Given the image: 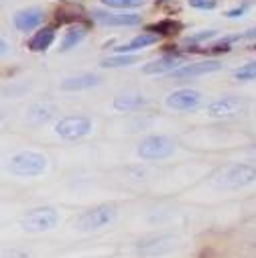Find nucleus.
Here are the masks:
<instances>
[{
  "instance_id": "nucleus-1",
  "label": "nucleus",
  "mask_w": 256,
  "mask_h": 258,
  "mask_svg": "<svg viewBox=\"0 0 256 258\" xmlns=\"http://www.w3.org/2000/svg\"><path fill=\"white\" fill-rule=\"evenodd\" d=\"M47 157L37 151H21L9 161V171L15 177H39L47 171Z\"/></svg>"
},
{
  "instance_id": "nucleus-14",
  "label": "nucleus",
  "mask_w": 256,
  "mask_h": 258,
  "mask_svg": "<svg viewBox=\"0 0 256 258\" xmlns=\"http://www.w3.org/2000/svg\"><path fill=\"white\" fill-rule=\"evenodd\" d=\"M157 41H159V35H155V33H141V35H137L135 39H131L128 43H124L120 47H114V51L118 55H131L135 51H143V49L155 45Z\"/></svg>"
},
{
  "instance_id": "nucleus-27",
  "label": "nucleus",
  "mask_w": 256,
  "mask_h": 258,
  "mask_svg": "<svg viewBox=\"0 0 256 258\" xmlns=\"http://www.w3.org/2000/svg\"><path fill=\"white\" fill-rule=\"evenodd\" d=\"M0 45H3V57H7V53H9V41L3 39V41H0Z\"/></svg>"
},
{
  "instance_id": "nucleus-9",
  "label": "nucleus",
  "mask_w": 256,
  "mask_h": 258,
  "mask_svg": "<svg viewBox=\"0 0 256 258\" xmlns=\"http://www.w3.org/2000/svg\"><path fill=\"white\" fill-rule=\"evenodd\" d=\"M224 181L232 189L246 187V185H250V183L256 181V167L254 165H248V163H236V165H232L226 171Z\"/></svg>"
},
{
  "instance_id": "nucleus-19",
  "label": "nucleus",
  "mask_w": 256,
  "mask_h": 258,
  "mask_svg": "<svg viewBox=\"0 0 256 258\" xmlns=\"http://www.w3.org/2000/svg\"><path fill=\"white\" fill-rule=\"evenodd\" d=\"M139 63V57L135 55H114V57H108V59H102L100 61V68L104 70H118V68H131Z\"/></svg>"
},
{
  "instance_id": "nucleus-15",
  "label": "nucleus",
  "mask_w": 256,
  "mask_h": 258,
  "mask_svg": "<svg viewBox=\"0 0 256 258\" xmlns=\"http://www.w3.org/2000/svg\"><path fill=\"white\" fill-rule=\"evenodd\" d=\"M100 78L96 74H76L70 76L61 82V88L66 92H78V90H88V88H96L100 86Z\"/></svg>"
},
{
  "instance_id": "nucleus-16",
  "label": "nucleus",
  "mask_w": 256,
  "mask_h": 258,
  "mask_svg": "<svg viewBox=\"0 0 256 258\" xmlns=\"http://www.w3.org/2000/svg\"><path fill=\"white\" fill-rule=\"evenodd\" d=\"M57 114V106L51 104V102H37L29 108V122L35 124V126H41V124H47L49 120H53Z\"/></svg>"
},
{
  "instance_id": "nucleus-25",
  "label": "nucleus",
  "mask_w": 256,
  "mask_h": 258,
  "mask_svg": "<svg viewBox=\"0 0 256 258\" xmlns=\"http://www.w3.org/2000/svg\"><path fill=\"white\" fill-rule=\"evenodd\" d=\"M246 11H248V5L244 3V5H240V7H236V9H230V11L226 13V17H228V19H238V17H242Z\"/></svg>"
},
{
  "instance_id": "nucleus-3",
  "label": "nucleus",
  "mask_w": 256,
  "mask_h": 258,
  "mask_svg": "<svg viewBox=\"0 0 256 258\" xmlns=\"http://www.w3.org/2000/svg\"><path fill=\"white\" fill-rule=\"evenodd\" d=\"M59 212L55 208L49 206H41V208H33L29 210L23 218H21V228L33 234H41V232H49L59 224Z\"/></svg>"
},
{
  "instance_id": "nucleus-7",
  "label": "nucleus",
  "mask_w": 256,
  "mask_h": 258,
  "mask_svg": "<svg viewBox=\"0 0 256 258\" xmlns=\"http://www.w3.org/2000/svg\"><path fill=\"white\" fill-rule=\"evenodd\" d=\"M200 104H202V94L198 90H191V88L175 90L165 98V106L169 110H175V112H191Z\"/></svg>"
},
{
  "instance_id": "nucleus-6",
  "label": "nucleus",
  "mask_w": 256,
  "mask_h": 258,
  "mask_svg": "<svg viewBox=\"0 0 256 258\" xmlns=\"http://www.w3.org/2000/svg\"><path fill=\"white\" fill-rule=\"evenodd\" d=\"M92 19L104 27H135L141 23V15L126 13V11H102L92 9Z\"/></svg>"
},
{
  "instance_id": "nucleus-2",
  "label": "nucleus",
  "mask_w": 256,
  "mask_h": 258,
  "mask_svg": "<svg viewBox=\"0 0 256 258\" xmlns=\"http://www.w3.org/2000/svg\"><path fill=\"white\" fill-rule=\"evenodd\" d=\"M116 218H118L116 206L104 204V206H98V208H92V210L80 214L78 220H76V230H78V232H84V234L98 232V230L110 226Z\"/></svg>"
},
{
  "instance_id": "nucleus-5",
  "label": "nucleus",
  "mask_w": 256,
  "mask_h": 258,
  "mask_svg": "<svg viewBox=\"0 0 256 258\" xmlns=\"http://www.w3.org/2000/svg\"><path fill=\"white\" fill-rule=\"evenodd\" d=\"M92 133V120L88 116H66L55 124V135L63 141H78Z\"/></svg>"
},
{
  "instance_id": "nucleus-4",
  "label": "nucleus",
  "mask_w": 256,
  "mask_h": 258,
  "mask_svg": "<svg viewBox=\"0 0 256 258\" xmlns=\"http://www.w3.org/2000/svg\"><path fill=\"white\" fill-rule=\"evenodd\" d=\"M173 153H175V143L169 137H163V135L147 137L137 147V155L143 161H163V159L171 157Z\"/></svg>"
},
{
  "instance_id": "nucleus-11",
  "label": "nucleus",
  "mask_w": 256,
  "mask_h": 258,
  "mask_svg": "<svg viewBox=\"0 0 256 258\" xmlns=\"http://www.w3.org/2000/svg\"><path fill=\"white\" fill-rule=\"evenodd\" d=\"M185 66V57L181 55H163V57H157L153 59L151 63H145L143 66V74L147 76H159V74H173L175 70L183 68Z\"/></svg>"
},
{
  "instance_id": "nucleus-21",
  "label": "nucleus",
  "mask_w": 256,
  "mask_h": 258,
  "mask_svg": "<svg viewBox=\"0 0 256 258\" xmlns=\"http://www.w3.org/2000/svg\"><path fill=\"white\" fill-rule=\"evenodd\" d=\"M102 3L110 9H118V11H128V9H139L145 5V0H102Z\"/></svg>"
},
{
  "instance_id": "nucleus-24",
  "label": "nucleus",
  "mask_w": 256,
  "mask_h": 258,
  "mask_svg": "<svg viewBox=\"0 0 256 258\" xmlns=\"http://www.w3.org/2000/svg\"><path fill=\"white\" fill-rule=\"evenodd\" d=\"M218 35V31L216 29H208V31H202V33H196V35H191V37H187V43H198V41H208V39H212V37H216Z\"/></svg>"
},
{
  "instance_id": "nucleus-17",
  "label": "nucleus",
  "mask_w": 256,
  "mask_h": 258,
  "mask_svg": "<svg viewBox=\"0 0 256 258\" xmlns=\"http://www.w3.org/2000/svg\"><path fill=\"white\" fill-rule=\"evenodd\" d=\"M53 41H55V31L53 29H41L29 39V49L35 53H41V51H47L53 45Z\"/></svg>"
},
{
  "instance_id": "nucleus-12",
  "label": "nucleus",
  "mask_w": 256,
  "mask_h": 258,
  "mask_svg": "<svg viewBox=\"0 0 256 258\" xmlns=\"http://www.w3.org/2000/svg\"><path fill=\"white\" fill-rule=\"evenodd\" d=\"M43 21H45V13L41 9H35V7L23 9V11L15 13V17H13V23H15L17 31H21V33L39 29L43 25Z\"/></svg>"
},
{
  "instance_id": "nucleus-20",
  "label": "nucleus",
  "mask_w": 256,
  "mask_h": 258,
  "mask_svg": "<svg viewBox=\"0 0 256 258\" xmlns=\"http://www.w3.org/2000/svg\"><path fill=\"white\" fill-rule=\"evenodd\" d=\"M181 23L179 21H173V19H163V21H159V23H155V25H149L147 27V33H155V35H175V33H179L181 31Z\"/></svg>"
},
{
  "instance_id": "nucleus-23",
  "label": "nucleus",
  "mask_w": 256,
  "mask_h": 258,
  "mask_svg": "<svg viewBox=\"0 0 256 258\" xmlns=\"http://www.w3.org/2000/svg\"><path fill=\"white\" fill-rule=\"evenodd\" d=\"M189 5L198 11H212L218 7V0H189Z\"/></svg>"
},
{
  "instance_id": "nucleus-26",
  "label": "nucleus",
  "mask_w": 256,
  "mask_h": 258,
  "mask_svg": "<svg viewBox=\"0 0 256 258\" xmlns=\"http://www.w3.org/2000/svg\"><path fill=\"white\" fill-rule=\"evenodd\" d=\"M240 37H242V39H248V41L256 39V27H254V29H250V31H246V33H242Z\"/></svg>"
},
{
  "instance_id": "nucleus-10",
  "label": "nucleus",
  "mask_w": 256,
  "mask_h": 258,
  "mask_svg": "<svg viewBox=\"0 0 256 258\" xmlns=\"http://www.w3.org/2000/svg\"><path fill=\"white\" fill-rule=\"evenodd\" d=\"M222 70V63L218 61H200V63H185L183 68L175 70L171 74V80H177V82H183V80H194V78H200V76H206V74H214Z\"/></svg>"
},
{
  "instance_id": "nucleus-22",
  "label": "nucleus",
  "mask_w": 256,
  "mask_h": 258,
  "mask_svg": "<svg viewBox=\"0 0 256 258\" xmlns=\"http://www.w3.org/2000/svg\"><path fill=\"white\" fill-rule=\"evenodd\" d=\"M236 80L240 82H250V80H256V61H250V63H244L242 68H238L234 72Z\"/></svg>"
},
{
  "instance_id": "nucleus-8",
  "label": "nucleus",
  "mask_w": 256,
  "mask_h": 258,
  "mask_svg": "<svg viewBox=\"0 0 256 258\" xmlns=\"http://www.w3.org/2000/svg\"><path fill=\"white\" fill-rule=\"evenodd\" d=\"M246 110V100L236 98V96H226V98H218L214 102L208 104L206 112L212 118H234L238 114H242Z\"/></svg>"
},
{
  "instance_id": "nucleus-13",
  "label": "nucleus",
  "mask_w": 256,
  "mask_h": 258,
  "mask_svg": "<svg viewBox=\"0 0 256 258\" xmlns=\"http://www.w3.org/2000/svg\"><path fill=\"white\" fill-rule=\"evenodd\" d=\"M112 106L118 112H133V110H141L143 106H147V98L141 92H124L114 98Z\"/></svg>"
},
{
  "instance_id": "nucleus-18",
  "label": "nucleus",
  "mask_w": 256,
  "mask_h": 258,
  "mask_svg": "<svg viewBox=\"0 0 256 258\" xmlns=\"http://www.w3.org/2000/svg\"><path fill=\"white\" fill-rule=\"evenodd\" d=\"M88 35V29L84 25H72L66 35H63V41H61V51H70L74 49L76 45H80Z\"/></svg>"
}]
</instances>
